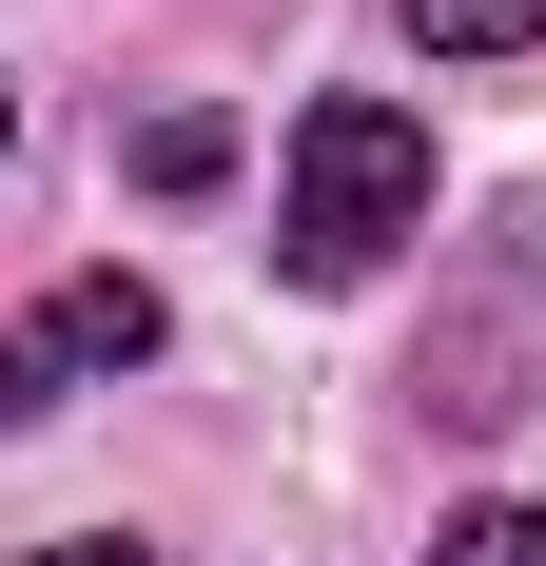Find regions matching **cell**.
I'll use <instances>...</instances> for the list:
<instances>
[{"mask_svg": "<svg viewBox=\"0 0 546 566\" xmlns=\"http://www.w3.org/2000/svg\"><path fill=\"white\" fill-rule=\"evenodd\" d=\"M410 234H430V117L371 98V78L313 98L293 117V196H273V274L293 293H371Z\"/></svg>", "mask_w": 546, "mask_h": 566, "instance_id": "obj_1", "label": "cell"}, {"mask_svg": "<svg viewBox=\"0 0 546 566\" xmlns=\"http://www.w3.org/2000/svg\"><path fill=\"white\" fill-rule=\"evenodd\" d=\"M137 352H157V293H137V274H59L40 313L0 333V430H40L78 371H137Z\"/></svg>", "mask_w": 546, "mask_h": 566, "instance_id": "obj_2", "label": "cell"}, {"mask_svg": "<svg viewBox=\"0 0 546 566\" xmlns=\"http://www.w3.org/2000/svg\"><path fill=\"white\" fill-rule=\"evenodd\" d=\"M234 176V117H137V196H216Z\"/></svg>", "mask_w": 546, "mask_h": 566, "instance_id": "obj_3", "label": "cell"}, {"mask_svg": "<svg viewBox=\"0 0 546 566\" xmlns=\"http://www.w3.org/2000/svg\"><path fill=\"white\" fill-rule=\"evenodd\" d=\"M410 40H430V59H527L546 0H410Z\"/></svg>", "mask_w": 546, "mask_h": 566, "instance_id": "obj_4", "label": "cell"}, {"mask_svg": "<svg viewBox=\"0 0 546 566\" xmlns=\"http://www.w3.org/2000/svg\"><path fill=\"white\" fill-rule=\"evenodd\" d=\"M430 566H546V509H449Z\"/></svg>", "mask_w": 546, "mask_h": 566, "instance_id": "obj_5", "label": "cell"}, {"mask_svg": "<svg viewBox=\"0 0 546 566\" xmlns=\"http://www.w3.org/2000/svg\"><path fill=\"white\" fill-rule=\"evenodd\" d=\"M40 566H157V547H117V527H78V547H40Z\"/></svg>", "mask_w": 546, "mask_h": 566, "instance_id": "obj_6", "label": "cell"}, {"mask_svg": "<svg viewBox=\"0 0 546 566\" xmlns=\"http://www.w3.org/2000/svg\"><path fill=\"white\" fill-rule=\"evenodd\" d=\"M0 137H20V98H0Z\"/></svg>", "mask_w": 546, "mask_h": 566, "instance_id": "obj_7", "label": "cell"}]
</instances>
